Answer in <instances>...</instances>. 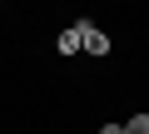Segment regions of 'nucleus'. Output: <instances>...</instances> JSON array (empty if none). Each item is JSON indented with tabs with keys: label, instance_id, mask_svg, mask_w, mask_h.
Segmentation results:
<instances>
[{
	"label": "nucleus",
	"instance_id": "4",
	"mask_svg": "<svg viewBox=\"0 0 149 134\" xmlns=\"http://www.w3.org/2000/svg\"><path fill=\"white\" fill-rule=\"evenodd\" d=\"M100 134H124V124H100Z\"/></svg>",
	"mask_w": 149,
	"mask_h": 134
},
{
	"label": "nucleus",
	"instance_id": "3",
	"mask_svg": "<svg viewBox=\"0 0 149 134\" xmlns=\"http://www.w3.org/2000/svg\"><path fill=\"white\" fill-rule=\"evenodd\" d=\"M124 134H149V114H134V119L124 124Z\"/></svg>",
	"mask_w": 149,
	"mask_h": 134
},
{
	"label": "nucleus",
	"instance_id": "2",
	"mask_svg": "<svg viewBox=\"0 0 149 134\" xmlns=\"http://www.w3.org/2000/svg\"><path fill=\"white\" fill-rule=\"evenodd\" d=\"M55 45H60V55H80V30H74V25H70V30H60V40H55Z\"/></svg>",
	"mask_w": 149,
	"mask_h": 134
},
{
	"label": "nucleus",
	"instance_id": "1",
	"mask_svg": "<svg viewBox=\"0 0 149 134\" xmlns=\"http://www.w3.org/2000/svg\"><path fill=\"white\" fill-rule=\"evenodd\" d=\"M74 30H80V50H85V55H109V35H104L100 25H90V20H80Z\"/></svg>",
	"mask_w": 149,
	"mask_h": 134
}]
</instances>
